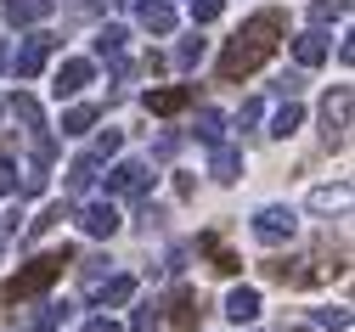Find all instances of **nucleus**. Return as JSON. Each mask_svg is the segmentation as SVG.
<instances>
[{"instance_id":"nucleus-21","label":"nucleus","mask_w":355,"mask_h":332,"mask_svg":"<svg viewBox=\"0 0 355 332\" xmlns=\"http://www.w3.org/2000/svg\"><path fill=\"white\" fill-rule=\"evenodd\" d=\"M299 124H304V107H299V96H288V102L277 107V119H271V135H277V141H288Z\"/></svg>"},{"instance_id":"nucleus-25","label":"nucleus","mask_w":355,"mask_h":332,"mask_svg":"<svg viewBox=\"0 0 355 332\" xmlns=\"http://www.w3.org/2000/svg\"><path fill=\"white\" fill-rule=\"evenodd\" d=\"M164 326V304H136V315H130V332H158Z\"/></svg>"},{"instance_id":"nucleus-39","label":"nucleus","mask_w":355,"mask_h":332,"mask_svg":"<svg viewBox=\"0 0 355 332\" xmlns=\"http://www.w3.org/2000/svg\"><path fill=\"white\" fill-rule=\"evenodd\" d=\"M0 113H6V102H0Z\"/></svg>"},{"instance_id":"nucleus-23","label":"nucleus","mask_w":355,"mask_h":332,"mask_svg":"<svg viewBox=\"0 0 355 332\" xmlns=\"http://www.w3.org/2000/svg\"><path fill=\"white\" fill-rule=\"evenodd\" d=\"M6 113H12L23 130H40V102H34V96H23V90H17V96L6 102Z\"/></svg>"},{"instance_id":"nucleus-28","label":"nucleus","mask_w":355,"mask_h":332,"mask_svg":"<svg viewBox=\"0 0 355 332\" xmlns=\"http://www.w3.org/2000/svg\"><path fill=\"white\" fill-rule=\"evenodd\" d=\"M198 57H203V40H198V34L175 45V62H181V68H198Z\"/></svg>"},{"instance_id":"nucleus-4","label":"nucleus","mask_w":355,"mask_h":332,"mask_svg":"<svg viewBox=\"0 0 355 332\" xmlns=\"http://www.w3.org/2000/svg\"><path fill=\"white\" fill-rule=\"evenodd\" d=\"M349 85H333L327 90V102H322V141H327V147H344V141H349Z\"/></svg>"},{"instance_id":"nucleus-9","label":"nucleus","mask_w":355,"mask_h":332,"mask_svg":"<svg viewBox=\"0 0 355 332\" xmlns=\"http://www.w3.org/2000/svg\"><path fill=\"white\" fill-rule=\"evenodd\" d=\"M91 73H96V62H85V57H68V62L57 68V79H51V90H57V102H62V96H79V90L91 85Z\"/></svg>"},{"instance_id":"nucleus-36","label":"nucleus","mask_w":355,"mask_h":332,"mask_svg":"<svg viewBox=\"0 0 355 332\" xmlns=\"http://www.w3.org/2000/svg\"><path fill=\"white\" fill-rule=\"evenodd\" d=\"M85 332H119V321H113V315H91V321H85Z\"/></svg>"},{"instance_id":"nucleus-8","label":"nucleus","mask_w":355,"mask_h":332,"mask_svg":"<svg viewBox=\"0 0 355 332\" xmlns=\"http://www.w3.org/2000/svg\"><path fill=\"white\" fill-rule=\"evenodd\" d=\"M79 231H85V236H96V243H107V236L119 231V209H113V198L85 203V209H79Z\"/></svg>"},{"instance_id":"nucleus-38","label":"nucleus","mask_w":355,"mask_h":332,"mask_svg":"<svg viewBox=\"0 0 355 332\" xmlns=\"http://www.w3.org/2000/svg\"><path fill=\"white\" fill-rule=\"evenodd\" d=\"M293 332H310V326H293Z\"/></svg>"},{"instance_id":"nucleus-20","label":"nucleus","mask_w":355,"mask_h":332,"mask_svg":"<svg viewBox=\"0 0 355 332\" xmlns=\"http://www.w3.org/2000/svg\"><path fill=\"white\" fill-rule=\"evenodd\" d=\"M192 135L203 141V147H220V141H226V119H220L214 107H198V119H192Z\"/></svg>"},{"instance_id":"nucleus-19","label":"nucleus","mask_w":355,"mask_h":332,"mask_svg":"<svg viewBox=\"0 0 355 332\" xmlns=\"http://www.w3.org/2000/svg\"><path fill=\"white\" fill-rule=\"evenodd\" d=\"M226 315H232L237 326H248V321L259 315V288H232V293H226Z\"/></svg>"},{"instance_id":"nucleus-34","label":"nucleus","mask_w":355,"mask_h":332,"mask_svg":"<svg viewBox=\"0 0 355 332\" xmlns=\"http://www.w3.org/2000/svg\"><path fill=\"white\" fill-rule=\"evenodd\" d=\"M259 113H265L259 102H243V107H237V130H254V124H259Z\"/></svg>"},{"instance_id":"nucleus-6","label":"nucleus","mask_w":355,"mask_h":332,"mask_svg":"<svg viewBox=\"0 0 355 332\" xmlns=\"http://www.w3.org/2000/svg\"><path fill=\"white\" fill-rule=\"evenodd\" d=\"M147 186H153V175H147L141 158H119V164L107 169V198H141Z\"/></svg>"},{"instance_id":"nucleus-5","label":"nucleus","mask_w":355,"mask_h":332,"mask_svg":"<svg viewBox=\"0 0 355 332\" xmlns=\"http://www.w3.org/2000/svg\"><path fill=\"white\" fill-rule=\"evenodd\" d=\"M51 51H57V40H51V34H28L17 51L6 57V68H12L17 79H40V73H46V62H51Z\"/></svg>"},{"instance_id":"nucleus-11","label":"nucleus","mask_w":355,"mask_h":332,"mask_svg":"<svg viewBox=\"0 0 355 332\" xmlns=\"http://www.w3.org/2000/svg\"><path fill=\"white\" fill-rule=\"evenodd\" d=\"M198 321H203V293H198V288H181V293L169 299V326H181V332H192Z\"/></svg>"},{"instance_id":"nucleus-14","label":"nucleus","mask_w":355,"mask_h":332,"mask_svg":"<svg viewBox=\"0 0 355 332\" xmlns=\"http://www.w3.org/2000/svg\"><path fill=\"white\" fill-rule=\"evenodd\" d=\"M293 57H299V68H322V62H327V34H322V28L293 34Z\"/></svg>"},{"instance_id":"nucleus-35","label":"nucleus","mask_w":355,"mask_h":332,"mask_svg":"<svg viewBox=\"0 0 355 332\" xmlns=\"http://www.w3.org/2000/svg\"><path fill=\"white\" fill-rule=\"evenodd\" d=\"M277 90H282V96H299V90H304V73H288V79H277Z\"/></svg>"},{"instance_id":"nucleus-3","label":"nucleus","mask_w":355,"mask_h":332,"mask_svg":"<svg viewBox=\"0 0 355 332\" xmlns=\"http://www.w3.org/2000/svg\"><path fill=\"white\" fill-rule=\"evenodd\" d=\"M293 231H299V214L288 209V203H265L259 214H254V236L265 248H282V243H293Z\"/></svg>"},{"instance_id":"nucleus-1","label":"nucleus","mask_w":355,"mask_h":332,"mask_svg":"<svg viewBox=\"0 0 355 332\" xmlns=\"http://www.w3.org/2000/svg\"><path fill=\"white\" fill-rule=\"evenodd\" d=\"M282 40H288V17H282L277 6H265V12H254V17L226 40V51H220V68H214V73L226 79V85H237V79H248L254 68L271 62Z\"/></svg>"},{"instance_id":"nucleus-32","label":"nucleus","mask_w":355,"mask_h":332,"mask_svg":"<svg viewBox=\"0 0 355 332\" xmlns=\"http://www.w3.org/2000/svg\"><path fill=\"white\" fill-rule=\"evenodd\" d=\"M119 147H124V135H119V130H102V135H96V158H113Z\"/></svg>"},{"instance_id":"nucleus-7","label":"nucleus","mask_w":355,"mask_h":332,"mask_svg":"<svg viewBox=\"0 0 355 332\" xmlns=\"http://www.w3.org/2000/svg\"><path fill=\"white\" fill-rule=\"evenodd\" d=\"M141 102H147L153 119H175V113H187V107L198 102V90H192V85H164V90H147Z\"/></svg>"},{"instance_id":"nucleus-17","label":"nucleus","mask_w":355,"mask_h":332,"mask_svg":"<svg viewBox=\"0 0 355 332\" xmlns=\"http://www.w3.org/2000/svg\"><path fill=\"white\" fill-rule=\"evenodd\" d=\"M344 209H349V180L316 186V192H310V214H344Z\"/></svg>"},{"instance_id":"nucleus-24","label":"nucleus","mask_w":355,"mask_h":332,"mask_svg":"<svg viewBox=\"0 0 355 332\" xmlns=\"http://www.w3.org/2000/svg\"><path fill=\"white\" fill-rule=\"evenodd\" d=\"M91 124H96V107H85V102H73V107L62 113V135H85Z\"/></svg>"},{"instance_id":"nucleus-29","label":"nucleus","mask_w":355,"mask_h":332,"mask_svg":"<svg viewBox=\"0 0 355 332\" xmlns=\"http://www.w3.org/2000/svg\"><path fill=\"white\" fill-rule=\"evenodd\" d=\"M158 225H164V209H141V214H136V231L147 236V243L158 236Z\"/></svg>"},{"instance_id":"nucleus-18","label":"nucleus","mask_w":355,"mask_h":332,"mask_svg":"<svg viewBox=\"0 0 355 332\" xmlns=\"http://www.w3.org/2000/svg\"><path fill=\"white\" fill-rule=\"evenodd\" d=\"M91 45H96V57H102V62H119V57H124V45H130V28H124V23H107V28H96Z\"/></svg>"},{"instance_id":"nucleus-10","label":"nucleus","mask_w":355,"mask_h":332,"mask_svg":"<svg viewBox=\"0 0 355 332\" xmlns=\"http://www.w3.org/2000/svg\"><path fill=\"white\" fill-rule=\"evenodd\" d=\"M0 12H6V23H12V28H40V23L57 12V0H6Z\"/></svg>"},{"instance_id":"nucleus-30","label":"nucleus","mask_w":355,"mask_h":332,"mask_svg":"<svg viewBox=\"0 0 355 332\" xmlns=\"http://www.w3.org/2000/svg\"><path fill=\"white\" fill-rule=\"evenodd\" d=\"M226 12V0H192V23H214Z\"/></svg>"},{"instance_id":"nucleus-16","label":"nucleus","mask_w":355,"mask_h":332,"mask_svg":"<svg viewBox=\"0 0 355 332\" xmlns=\"http://www.w3.org/2000/svg\"><path fill=\"white\" fill-rule=\"evenodd\" d=\"M91 293H96L102 310H113V304H130V299H136V281H130V276H102Z\"/></svg>"},{"instance_id":"nucleus-15","label":"nucleus","mask_w":355,"mask_h":332,"mask_svg":"<svg viewBox=\"0 0 355 332\" xmlns=\"http://www.w3.org/2000/svg\"><path fill=\"white\" fill-rule=\"evenodd\" d=\"M198 254H209V265H214L220 276H237V270H243V259H237L226 243H220L214 231H203V236H198Z\"/></svg>"},{"instance_id":"nucleus-37","label":"nucleus","mask_w":355,"mask_h":332,"mask_svg":"<svg viewBox=\"0 0 355 332\" xmlns=\"http://www.w3.org/2000/svg\"><path fill=\"white\" fill-rule=\"evenodd\" d=\"M6 57H12V51H0V73H6Z\"/></svg>"},{"instance_id":"nucleus-12","label":"nucleus","mask_w":355,"mask_h":332,"mask_svg":"<svg viewBox=\"0 0 355 332\" xmlns=\"http://www.w3.org/2000/svg\"><path fill=\"white\" fill-rule=\"evenodd\" d=\"M136 23L147 34H175V6L169 0H136Z\"/></svg>"},{"instance_id":"nucleus-31","label":"nucleus","mask_w":355,"mask_h":332,"mask_svg":"<svg viewBox=\"0 0 355 332\" xmlns=\"http://www.w3.org/2000/svg\"><path fill=\"white\" fill-rule=\"evenodd\" d=\"M316 326H327V332H349V310H316Z\"/></svg>"},{"instance_id":"nucleus-2","label":"nucleus","mask_w":355,"mask_h":332,"mask_svg":"<svg viewBox=\"0 0 355 332\" xmlns=\"http://www.w3.org/2000/svg\"><path fill=\"white\" fill-rule=\"evenodd\" d=\"M68 265H73V248H68V243H62V248H51V254H40V259H28V265L6 281V288H0V304H6V310L28 304L34 293H46V288H51V281H57Z\"/></svg>"},{"instance_id":"nucleus-26","label":"nucleus","mask_w":355,"mask_h":332,"mask_svg":"<svg viewBox=\"0 0 355 332\" xmlns=\"http://www.w3.org/2000/svg\"><path fill=\"white\" fill-rule=\"evenodd\" d=\"M338 17H349V0H316V6H310V23H316V28H327Z\"/></svg>"},{"instance_id":"nucleus-33","label":"nucleus","mask_w":355,"mask_h":332,"mask_svg":"<svg viewBox=\"0 0 355 332\" xmlns=\"http://www.w3.org/2000/svg\"><path fill=\"white\" fill-rule=\"evenodd\" d=\"M12 192H17V164L0 158V198H12Z\"/></svg>"},{"instance_id":"nucleus-27","label":"nucleus","mask_w":355,"mask_h":332,"mask_svg":"<svg viewBox=\"0 0 355 332\" xmlns=\"http://www.w3.org/2000/svg\"><path fill=\"white\" fill-rule=\"evenodd\" d=\"M62 220H68V203H51L40 220H28V225H23V236H40V231H51V225H62Z\"/></svg>"},{"instance_id":"nucleus-13","label":"nucleus","mask_w":355,"mask_h":332,"mask_svg":"<svg viewBox=\"0 0 355 332\" xmlns=\"http://www.w3.org/2000/svg\"><path fill=\"white\" fill-rule=\"evenodd\" d=\"M209 175H214L220 186L243 180V152H237V147H226V141H220V147H209Z\"/></svg>"},{"instance_id":"nucleus-22","label":"nucleus","mask_w":355,"mask_h":332,"mask_svg":"<svg viewBox=\"0 0 355 332\" xmlns=\"http://www.w3.org/2000/svg\"><path fill=\"white\" fill-rule=\"evenodd\" d=\"M96 169H102V158H96V152H85V158H73V164H68V192H85V186L96 180Z\"/></svg>"}]
</instances>
